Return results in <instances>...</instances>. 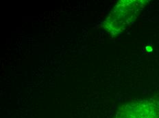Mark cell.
I'll use <instances>...</instances> for the list:
<instances>
[{
	"label": "cell",
	"mask_w": 159,
	"mask_h": 118,
	"mask_svg": "<svg viewBox=\"0 0 159 118\" xmlns=\"http://www.w3.org/2000/svg\"><path fill=\"white\" fill-rule=\"evenodd\" d=\"M148 2L146 0H121L109 13L102 27L112 37L121 34L137 19Z\"/></svg>",
	"instance_id": "1"
},
{
	"label": "cell",
	"mask_w": 159,
	"mask_h": 118,
	"mask_svg": "<svg viewBox=\"0 0 159 118\" xmlns=\"http://www.w3.org/2000/svg\"><path fill=\"white\" fill-rule=\"evenodd\" d=\"M112 118H159V99L144 98L124 104Z\"/></svg>",
	"instance_id": "2"
}]
</instances>
